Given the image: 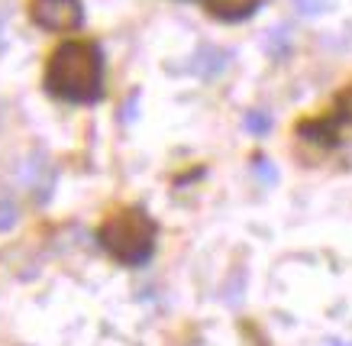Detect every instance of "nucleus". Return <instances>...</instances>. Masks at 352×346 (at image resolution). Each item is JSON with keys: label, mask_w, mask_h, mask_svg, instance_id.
<instances>
[{"label": "nucleus", "mask_w": 352, "mask_h": 346, "mask_svg": "<svg viewBox=\"0 0 352 346\" xmlns=\"http://www.w3.org/2000/svg\"><path fill=\"white\" fill-rule=\"evenodd\" d=\"M30 20L49 33H68V30L81 26L85 7H81V0H32Z\"/></svg>", "instance_id": "obj_3"}, {"label": "nucleus", "mask_w": 352, "mask_h": 346, "mask_svg": "<svg viewBox=\"0 0 352 346\" xmlns=\"http://www.w3.org/2000/svg\"><path fill=\"white\" fill-rule=\"evenodd\" d=\"M298 133L310 142H323V146H333L336 142V123L333 120H304L298 127Z\"/></svg>", "instance_id": "obj_5"}, {"label": "nucleus", "mask_w": 352, "mask_h": 346, "mask_svg": "<svg viewBox=\"0 0 352 346\" xmlns=\"http://www.w3.org/2000/svg\"><path fill=\"white\" fill-rule=\"evenodd\" d=\"M256 172H258V178H262V182H268V184H272V182L278 178L275 169H272V165H268L265 159H256Z\"/></svg>", "instance_id": "obj_11"}, {"label": "nucleus", "mask_w": 352, "mask_h": 346, "mask_svg": "<svg viewBox=\"0 0 352 346\" xmlns=\"http://www.w3.org/2000/svg\"><path fill=\"white\" fill-rule=\"evenodd\" d=\"M245 130L256 133V136H265L272 130V117L262 113V110H252V113H245Z\"/></svg>", "instance_id": "obj_7"}, {"label": "nucleus", "mask_w": 352, "mask_h": 346, "mask_svg": "<svg viewBox=\"0 0 352 346\" xmlns=\"http://www.w3.org/2000/svg\"><path fill=\"white\" fill-rule=\"evenodd\" d=\"M226 68V52H220V49H201V52L194 55V72L204 78H214L217 72H223Z\"/></svg>", "instance_id": "obj_6"}, {"label": "nucleus", "mask_w": 352, "mask_h": 346, "mask_svg": "<svg viewBox=\"0 0 352 346\" xmlns=\"http://www.w3.org/2000/svg\"><path fill=\"white\" fill-rule=\"evenodd\" d=\"M285 45H288V30H275V36L268 39V52H272V55H285Z\"/></svg>", "instance_id": "obj_10"}, {"label": "nucleus", "mask_w": 352, "mask_h": 346, "mask_svg": "<svg viewBox=\"0 0 352 346\" xmlns=\"http://www.w3.org/2000/svg\"><path fill=\"white\" fill-rule=\"evenodd\" d=\"M13 224H16V207H13L10 201H0V233L10 230Z\"/></svg>", "instance_id": "obj_8"}, {"label": "nucleus", "mask_w": 352, "mask_h": 346, "mask_svg": "<svg viewBox=\"0 0 352 346\" xmlns=\"http://www.w3.org/2000/svg\"><path fill=\"white\" fill-rule=\"evenodd\" d=\"M155 233L159 227L142 207H126L100 224L97 239L104 252L113 256L120 266H142L155 249Z\"/></svg>", "instance_id": "obj_2"}, {"label": "nucleus", "mask_w": 352, "mask_h": 346, "mask_svg": "<svg viewBox=\"0 0 352 346\" xmlns=\"http://www.w3.org/2000/svg\"><path fill=\"white\" fill-rule=\"evenodd\" d=\"M258 7V0H207V10L220 20H243Z\"/></svg>", "instance_id": "obj_4"}, {"label": "nucleus", "mask_w": 352, "mask_h": 346, "mask_svg": "<svg viewBox=\"0 0 352 346\" xmlns=\"http://www.w3.org/2000/svg\"><path fill=\"white\" fill-rule=\"evenodd\" d=\"M49 94L68 104H94L104 91V55L87 39L62 43L45 65Z\"/></svg>", "instance_id": "obj_1"}, {"label": "nucleus", "mask_w": 352, "mask_h": 346, "mask_svg": "<svg viewBox=\"0 0 352 346\" xmlns=\"http://www.w3.org/2000/svg\"><path fill=\"white\" fill-rule=\"evenodd\" d=\"M327 346H352V343H340V340H333V343H327Z\"/></svg>", "instance_id": "obj_12"}, {"label": "nucleus", "mask_w": 352, "mask_h": 346, "mask_svg": "<svg viewBox=\"0 0 352 346\" xmlns=\"http://www.w3.org/2000/svg\"><path fill=\"white\" fill-rule=\"evenodd\" d=\"M336 110H340L342 120H349V123H352V87H346L340 98H336Z\"/></svg>", "instance_id": "obj_9"}]
</instances>
